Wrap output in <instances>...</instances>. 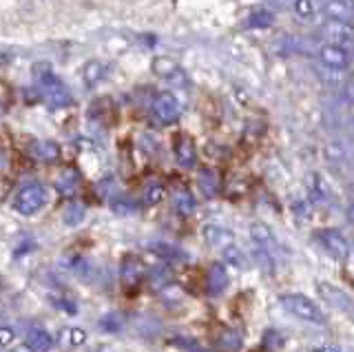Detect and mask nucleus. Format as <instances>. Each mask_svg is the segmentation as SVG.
Listing matches in <instances>:
<instances>
[{"label": "nucleus", "instance_id": "1", "mask_svg": "<svg viewBox=\"0 0 354 352\" xmlns=\"http://www.w3.org/2000/svg\"><path fill=\"white\" fill-rule=\"evenodd\" d=\"M279 306L288 315H292L299 322L313 324V326H326L328 317L321 311V306L310 299V297L301 295V293H283L279 295Z\"/></svg>", "mask_w": 354, "mask_h": 352}, {"label": "nucleus", "instance_id": "2", "mask_svg": "<svg viewBox=\"0 0 354 352\" xmlns=\"http://www.w3.org/2000/svg\"><path fill=\"white\" fill-rule=\"evenodd\" d=\"M44 202H47V191H44V186L38 184V182H31V184H25L16 193L14 211L18 215L31 217V215H36L40 211V208L44 206Z\"/></svg>", "mask_w": 354, "mask_h": 352}, {"label": "nucleus", "instance_id": "3", "mask_svg": "<svg viewBox=\"0 0 354 352\" xmlns=\"http://www.w3.org/2000/svg\"><path fill=\"white\" fill-rule=\"evenodd\" d=\"M317 295L321 297V302H326L330 308H335L337 313L346 315L354 319V299L352 295H348L343 288L328 281H317Z\"/></svg>", "mask_w": 354, "mask_h": 352}, {"label": "nucleus", "instance_id": "4", "mask_svg": "<svg viewBox=\"0 0 354 352\" xmlns=\"http://www.w3.org/2000/svg\"><path fill=\"white\" fill-rule=\"evenodd\" d=\"M315 239L319 241V246L324 248L332 259L346 261L350 257V241L343 237L341 230H337V228H321V230H317Z\"/></svg>", "mask_w": 354, "mask_h": 352}, {"label": "nucleus", "instance_id": "5", "mask_svg": "<svg viewBox=\"0 0 354 352\" xmlns=\"http://www.w3.org/2000/svg\"><path fill=\"white\" fill-rule=\"evenodd\" d=\"M182 109L184 106L180 98L171 91H162L158 93V98H155V102H153V115L160 124H173L180 120Z\"/></svg>", "mask_w": 354, "mask_h": 352}, {"label": "nucleus", "instance_id": "6", "mask_svg": "<svg viewBox=\"0 0 354 352\" xmlns=\"http://www.w3.org/2000/svg\"><path fill=\"white\" fill-rule=\"evenodd\" d=\"M317 56L321 60L324 67H328L330 71H346L350 67V51L341 45H332V42H324V45L319 47Z\"/></svg>", "mask_w": 354, "mask_h": 352}, {"label": "nucleus", "instance_id": "7", "mask_svg": "<svg viewBox=\"0 0 354 352\" xmlns=\"http://www.w3.org/2000/svg\"><path fill=\"white\" fill-rule=\"evenodd\" d=\"M321 36L326 38V42H332V45H341V47L354 45V23H343V20L328 18L321 25Z\"/></svg>", "mask_w": 354, "mask_h": 352}, {"label": "nucleus", "instance_id": "8", "mask_svg": "<svg viewBox=\"0 0 354 352\" xmlns=\"http://www.w3.org/2000/svg\"><path fill=\"white\" fill-rule=\"evenodd\" d=\"M151 71L158 75L162 80H169L171 84H177V86H184L188 84V78L186 73L180 69V64H177L173 58H166V56H160L151 62Z\"/></svg>", "mask_w": 354, "mask_h": 352}, {"label": "nucleus", "instance_id": "9", "mask_svg": "<svg viewBox=\"0 0 354 352\" xmlns=\"http://www.w3.org/2000/svg\"><path fill=\"white\" fill-rule=\"evenodd\" d=\"M40 84H42V89H44V93H47L49 102L53 106H66V104H71V93L64 89V84L58 78H55L53 73H42L40 75Z\"/></svg>", "mask_w": 354, "mask_h": 352}, {"label": "nucleus", "instance_id": "10", "mask_svg": "<svg viewBox=\"0 0 354 352\" xmlns=\"http://www.w3.org/2000/svg\"><path fill=\"white\" fill-rule=\"evenodd\" d=\"M250 239H252V244H259V246H263L266 250H270L277 259L281 257V244L277 241L274 233H272V230H270L268 226H266V224L254 222V224L250 226Z\"/></svg>", "mask_w": 354, "mask_h": 352}, {"label": "nucleus", "instance_id": "11", "mask_svg": "<svg viewBox=\"0 0 354 352\" xmlns=\"http://www.w3.org/2000/svg\"><path fill=\"white\" fill-rule=\"evenodd\" d=\"M226 286H228L226 266H224V263H219V261L210 263L208 272H206V290H208V295L217 297V295H221L226 290Z\"/></svg>", "mask_w": 354, "mask_h": 352}, {"label": "nucleus", "instance_id": "12", "mask_svg": "<svg viewBox=\"0 0 354 352\" xmlns=\"http://www.w3.org/2000/svg\"><path fill=\"white\" fill-rule=\"evenodd\" d=\"M321 12L326 14V18L354 23V5L348 0H326V3H321Z\"/></svg>", "mask_w": 354, "mask_h": 352}, {"label": "nucleus", "instance_id": "13", "mask_svg": "<svg viewBox=\"0 0 354 352\" xmlns=\"http://www.w3.org/2000/svg\"><path fill=\"white\" fill-rule=\"evenodd\" d=\"M195 158H197V151H195V142L191 136L182 133L180 138H177L175 142V160L180 167L184 169H191L195 164Z\"/></svg>", "mask_w": 354, "mask_h": 352}, {"label": "nucleus", "instance_id": "14", "mask_svg": "<svg viewBox=\"0 0 354 352\" xmlns=\"http://www.w3.org/2000/svg\"><path fill=\"white\" fill-rule=\"evenodd\" d=\"M204 239H206V244L224 250L226 246H230L232 241H235V235H232L230 228L221 226V224H208V226H204Z\"/></svg>", "mask_w": 354, "mask_h": 352}, {"label": "nucleus", "instance_id": "15", "mask_svg": "<svg viewBox=\"0 0 354 352\" xmlns=\"http://www.w3.org/2000/svg\"><path fill=\"white\" fill-rule=\"evenodd\" d=\"M25 341L27 344L36 350V352H49L51 346L55 344V339L51 337V333H47L44 328L40 326H33L27 330V335H25Z\"/></svg>", "mask_w": 354, "mask_h": 352}, {"label": "nucleus", "instance_id": "16", "mask_svg": "<svg viewBox=\"0 0 354 352\" xmlns=\"http://www.w3.org/2000/svg\"><path fill=\"white\" fill-rule=\"evenodd\" d=\"M147 248L166 261H184L186 259V252L180 246L171 244V241H149Z\"/></svg>", "mask_w": 354, "mask_h": 352}, {"label": "nucleus", "instance_id": "17", "mask_svg": "<svg viewBox=\"0 0 354 352\" xmlns=\"http://www.w3.org/2000/svg\"><path fill=\"white\" fill-rule=\"evenodd\" d=\"M274 25V14L266 7H254L246 16V27L250 29H268Z\"/></svg>", "mask_w": 354, "mask_h": 352}, {"label": "nucleus", "instance_id": "18", "mask_svg": "<svg viewBox=\"0 0 354 352\" xmlns=\"http://www.w3.org/2000/svg\"><path fill=\"white\" fill-rule=\"evenodd\" d=\"M31 156H33V158H38V160H47V162H51V160H58L60 149H58V145H55V142H51V140H38V142H33V145H31Z\"/></svg>", "mask_w": 354, "mask_h": 352}, {"label": "nucleus", "instance_id": "19", "mask_svg": "<svg viewBox=\"0 0 354 352\" xmlns=\"http://www.w3.org/2000/svg\"><path fill=\"white\" fill-rule=\"evenodd\" d=\"M173 206H175V211L180 215H193L195 208H197V202H195V197H193L191 191L180 189V191L173 193Z\"/></svg>", "mask_w": 354, "mask_h": 352}, {"label": "nucleus", "instance_id": "20", "mask_svg": "<svg viewBox=\"0 0 354 352\" xmlns=\"http://www.w3.org/2000/svg\"><path fill=\"white\" fill-rule=\"evenodd\" d=\"M308 193H310V200L315 204H326L330 200L328 186L324 184V180H321L319 175H310L308 178Z\"/></svg>", "mask_w": 354, "mask_h": 352}, {"label": "nucleus", "instance_id": "21", "mask_svg": "<svg viewBox=\"0 0 354 352\" xmlns=\"http://www.w3.org/2000/svg\"><path fill=\"white\" fill-rule=\"evenodd\" d=\"M197 186L206 197H215L217 195V175L213 169H202L197 175Z\"/></svg>", "mask_w": 354, "mask_h": 352}, {"label": "nucleus", "instance_id": "22", "mask_svg": "<svg viewBox=\"0 0 354 352\" xmlns=\"http://www.w3.org/2000/svg\"><path fill=\"white\" fill-rule=\"evenodd\" d=\"M60 335H62L60 344L62 346H69V348L82 346L84 341H86V333H84V330H80V328H64Z\"/></svg>", "mask_w": 354, "mask_h": 352}, {"label": "nucleus", "instance_id": "23", "mask_svg": "<svg viewBox=\"0 0 354 352\" xmlns=\"http://www.w3.org/2000/svg\"><path fill=\"white\" fill-rule=\"evenodd\" d=\"M292 9H295V16L301 20H315V16H317L315 0H295Z\"/></svg>", "mask_w": 354, "mask_h": 352}, {"label": "nucleus", "instance_id": "24", "mask_svg": "<svg viewBox=\"0 0 354 352\" xmlns=\"http://www.w3.org/2000/svg\"><path fill=\"white\" fill-rule=\"evenodd\" d=\"M100 328H102L104 333H120V330L124 328V317L118 313H109L104 317H100Z\"/></svg>", "mask_w": 354, "mask_h": 352}, {"label": "nucleus", "instance_id": "25", "mask_svg": "<svg viewBox=\"0 0 354 352\" xmlns=\"http://www.w3.org/2000/svg\"><path fill=\"white\" fill-rule=\"evenodd\" d=\"M84 219V206L82 204H69L64 208V222L66 226H77Z\"/></svg>", "mask_w": 354, "mask_h": 352}, {"label": "nucleus", "instance_id": "26", "mask_svg": "<svg viewBox=\"0 0 354 352\" xmlns=\"http://www.w3.org/2000/svg\"><path fill=\"white\" fill-rule=\"evenodd\" d=\"M162 197H164V186L160 182H151L147 189H144V204H158L162 202Z\"/></svg>", "mask_w": 354, "mask_h": 352}, {"label": "nucleus", "instance_id": "27", "mask_svg": "<svg viewBox=\"0 0 354 352\" xmlns=\"http://www.w3.org/2000/svg\"><path fill=\"white\" fill-rule=\"evenodd\" d=\"M224 257L228 263H232V266H237V268H246V257H243V252L235 246V244H230L224 248Z\"/></svg>", "mask_w": 354, "mask_h": 352}, {"label": "nucleus", "instance_id": "28", "mask_svg": "<svg viewBox=\"0 0 354 352\" xmlns=\"http://www.w3.org/2000/svg\"><path fill=\"white\" fill-rule=\"evenodd\" d=\"M100 78H102V64H100V62H88L86 69H84V80L88 84H97Z\"/></svg>", "mask_w": 354, "mask_h": 352}, {"label": "nucleus", "instance_id": "29", "mask_svg": "<svg viewBox=\"0 0 354 352\" xmlns=\"http://www.w3.org/2000/svg\"><path fill=\"white\" fill-rule=\"evenodd\" d=\"M239 346H241V337L237 333H232V330L221 337V348L224 350H237Z\"/></svg>", "mask_w": 354, "mask_h": 352}, {"label": "nucleus", "instance_id": "30", "mask_svg": "<svg viewBox=\"0 0 354 352\" xmlns=\"http://www.w3.org/2000/svg\"><path fill=\"white\" fill-rule=\"evenodd\" d=\"M113 211H118L122 215H129V213L136 211V204L129 202V200H124V202H113Z\"/></svg>", "mask_w": 354, "mask_h": 352}, {"label": "nucleus", "instance_id": "31", "mask_svg": "<svg viewBox=\"0 0 354 352\" xmlns=\"http://www.w3.org/2000/svg\"><path fill=\"white\" fill-rule=\"evenodd\" d=\"M0 335H3V346L7 348L11 344V339H14V335H16V328H9L7 324H3V333H0Z\"/></svg>", "mask_w": 354, "mask_h": 352}, {"label": "nucleus", "instance_id": "32", "mask_svg": "<svg viewBox=\"0 0 354 352\" xmlns=\"http://www.w3.org/2000/svg\"><path fill=\"white\" fill-rule=\"evenodd\" d=\"M11 352H36V350H33L29 344H27V341H22V344H18L14 350H11Z\"/></svg>", "mask_w": 354, "mask_h": 352}, {"label": "nucleus", "instance_id": "33", "mask_svg": "<svg viewBox=\"0 0 354 352\" xmlns=\"http://www.w3.org/2000/svg\"><path fill=\"white\" fill-rule=\"evenodd\" d=\"M95 352H120V350H118L115 346H109V344H106V346H100Z\"/></svg>", "mask_w": 354, "mask_h": 352}, {"label": "nucleus", "instance_id": "34", "mask_svg": "<svg viewBox=\"0 0 354 352\" xmlns=\"http://www.w3.org/2000/svg\"><path fill=\"white\" fill-rule=\"evenodd\" d=\"M313 352H341L339 348H332V346H328V348H315Z\"/></svg>", "mask_w": 354, "mask_h": 352}, {"label": "nucleus", "instance_id": "35", "mask_svg": "<svg viewBox=\"0 0 354 352\" xmlns=\"http://www.w3.org/2000/svg\"><path fill=\"white\" fill-rule=\"evenodd\" d=\"M348 219H350V224H354V202L348 206Z\"/></svg>", "mask_w": 354, "mask_h": 352}, {"label": "nucleus", "instance_id": "36", "mask_svg": "<svg viewBox=\"0 0 354 352\" xmlns=\"http://www.w3.org/2000/svg\"><path fill=\"white\" fill-rule=\"evenodd\" d=\"M350 127H352V131H354V109H352V118H350Z\"/></svg>", "mask_w": 354, "mask_h": 352}, {"label": "nucleus", "instance_id": "37", "mask_svg": "<svg viewBox=\"0 0 354 352\" xmlns=\"http://www.w3.org/2000/svg\"><path fill=\"white\" fill-rule=\"evenodd\" d=\"M277 3H281V5H288V3H295V0H277Z\"/></svg>", "mask_w": 354, "mask_h": 352}, {"label": "nucleus", "instance_id": "38", "mask_svg": "<svg viewBox=\"0 0 354 352\" xmlns=\"http://www.w3.org/2000/svg\"><path fill=\"white\" fill-rule=\"evenodd\" d=\"M348 3H352V5H354V0H348Z\"/></svg>", "mask_w": 354, "mask_h": 352}]
</instances>
